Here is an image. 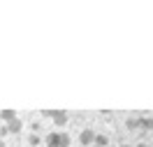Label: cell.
<instances>
[{
    "instance_id": "8fae6325",
    "label": "cell",
    "mask_w": 153,
    "mask_h": 147,
    "mask_svg": "<svg viewBox=\"0 0 153 147\" xmlns=\"http://www.w3.org/2000/svg\"><path fill=\"white\" fill-rule=\"evenodd\" d=\"M39 115H42V117H44V119H51V115H53V110H42Z\"/></svg>"
},
{
    "instance_id": "9a60e30c",
    "label": "cell",
    "mask_w": 153,
    "mask_h": 147,
    "mask_svg": "<svg viewBox=\"0 0 153 147\" xmlns=\"http://www.w3.org/2000/svg\"><path fill=\"white\" fill-rule=\"evenodd\" d=\"M151 147H153V142H151Z\"/></svg>"
},
{
    "instance_id": "5b68a950",
    "label": "cell",
    "mask_w": 153,
    "mask_h": 147,
    "mask_svg": "<svg viewBox=\"0 0 153 147\" xmlns=\"http://www.w3.org/2000/svg\"><path fill=\"white\" fill-rule=\"evenodd\" d=\"M16 117H19L16 110H0V124H7V121H12Z\"/></svg>"
},
{
    "instance_id": "9c48e42d",
    "label": "cell",
    "mask_w": 153,
    "mask_h": 147,
    "mask_svg": "<svg viewBox=\"0 0 153 147\" xmlns=\"http://www.w3.org/2000/svg\"><path fill=\"white\" fill-rule=\"evenodd\" d=\"M28 142H30L33 147H39V145H42V140H39L37 133H30V136H28Z\"/></svg>"
},
{
    "instance_id": "2e32d148",
    "label": "cell",
    "mask_w": 153,
    "mask_h": 147,
    "mask_svg": "<svg viewBox=\"0 0 153 147\" xmlns=\"http://www.w3.org/2000/svg\"><path fill=\"white\" fill-rule=\"evenodd\" d=\"M39 147H42V145H39Z\"/></svg>"
},
{
    "instance_id": "5bb4252c",
    "label": "cell",
    "mask_w": 153,
    "mask_h": 147,
    "mask_svg": "<svg viewBox=\"0 0 153 147\" xmlns=\"http://www.w3.org/2000/svg\"><path fill=\"white\" fill-rule=\"evenodd\" d=\"M0 147H5V142H2V138H0Z\"/></svg>"
},
{
    "instance_id": "30bf717a",
    "label": "cell",
    "mask_w": 153,
    "mask_h": 147,
    "mask_svg": "<svg viewBox=\"0 0 153 147\" xmlns=\"http://www.w3.org/2000/svg\"><path fill=\"white\" fill-rule=\"evenodd\" d=\"M5 136H10V131H7L5 124H0V138H5Z\"/></svg>"
},
{
    "instance_id": "ba28073f",
    "label": "cell",
    "mask_w": 153,
    "mask_h": 147,
    "mask_svg": "<svg viewBox=\"0 0 153 147\" xmlns=\"http://www.w3.org/2000/svg\"><path fill=\"white\" fill-rule=\"evenodd\" d=\"M125 128H128V131H134V128H139V117H130V119H125Z\"/></svg>"
},
{
    "instance_id": "6da1fadb",
    "label": "cell",
    "mask_w": 153,
    "mask_h": 147,
    "mask_svg": "<svg viewBox=\"0 0 153 147\" xmlns=\"http://www.w3.org/2000/svg\"><path fill=\"white\" fill-rule=\"evenodd\" d=\"M70 142H72V138L65 131H51L44 138V147H70Z\"/></svg>"
},
{
    "instance_id": "277c9868",
    "label": "cell",
    "mask_w": 153,
    "mask_h": 147,
    "mask_svg": "<svg viewBox=\"0 0 153 147\" xmlns=\"http://www.w3.org/2000/svg\"><path fill=\"white\" fill-rule=\"evenodd\" d=\"M5 126H7V131H10V133H21V128H23V121L16 117V119H12V121H7Z\"/></svg>"
},
{
    "instance_id": "3957f363",
    "label": "cell",
    "mask_w": 153,
    "mask_h": 147,
    "mask_svg": "<svg viewBox=\"0 0 153 147\" xmlns=\"http://www.w3.org/2000/svg\"><path fill=\"white\" fill-rule=\"evenodd\" d=\"M51 119H53L56 126H67V121H70V112H65V110H53Z\"/></svg>"
},
{
    "instance_id": "7c38bea8",
    "label": "cell",
    "mask_w": 153,
    "mask_h": 147,
    "mask_svg": "<svg viewBox=\"0 0 153 147\" xmlns=\"http://www.w3.org/2000/svg\"><path fill=\"white\" fill-rule=\"evenodd\" d=\"M132 147H149V142H137V145H132Z\"/></svg>"
},
{
    "instance_id": "8992f818",
    "label": "cell",
    "mask_w": 153,
    "mask_h": 147,
    "mask_svg": "<svg viewBox=\"0 0 153 147\" xmlns=\"http://www.w3.org/2000/svg\"><path fill=\"white\" fill-rule=\"evenodd\" d=\"M91 147H109V138L102 136V133H95V140H93Z\"/></svg>"
},
{
    "instance_id": "52a82bcc",
    "label": "cell",
    "mask_w": 153,
    "mask_h": 147,
    "mask_svg": "<svg viewBox=\"0 0 153 147\" xmlns=\"http://www.w3.org/2000/svg\"><path fill=\"white\" fill-rule=\"evenodd\" d=\"M139 128L151 131V128H153V117H139Z\"/></svg>"
},
{
    "instance_id": "4fadbf2b",
    "label": "cell",
    "mask_w": 153,
    "mask_h": 147,
    "mask_svg": "<svg viewBox=\"0 0 153 147\" xmlns=\"http://www.w3.org/2000/svg\"><path fill=\"white\" fill-rule=\"evenodd\" d=\"M118 147H132V145H128V142H123V145H118Z\"/></svg>"
},
{
    "instance_id": "7a4b0ae2",
    "label": "cell",
    "mask_w": 153,
    "mask_h": 147,
    "mask_svg": "<svg viewBox=\"0 0 153 147\" xmlns=\"http://www.w3.org/2000/svg\"><path fill=\"white\" fill-rule=\"evenodd\" d=\"M93 140H95V131H93V128H84V131L79 133V145L91 147V145H93Z\"/></svg>"
}]
</instances>
